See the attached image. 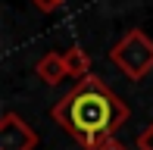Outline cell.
Listing matches in <instances>:
<instances>
[{"label":"cell","mask_w":153,"mask_h":150,"mask_svg":"<svg viewBox=\"0 0 153 150\" xmlns=\"http://www.w3.org/2000/svg\"><path fill=\"white\" fill-rule=\"evenodd\" d=\"M128 103L97 75L72 88L53 106V119L69 138H75L85 150H100L113 141V134L128 122Z\"/></svg>","instance_id":"obj_1"},{"label":"cell","mask_w":153,"mask_h":150,"mask_svg":"<svg viewBox=\"0 0 153 150\" xmlns=\"http://www.w3.org/2000/svg\"><path fill=\"white\" fill-rule=\"evenodd\" d=\"M109 59H113V66L125 78L141 81L144 75L153 69V41L144 35L141 28H131L128 35L109 50Z\"/></svg>","instance_id":"obj_2"},{"label":"cell","mask_w":153,"mask_h":150,"mask_svg":"<svg viewBox=\"0 0 153 150\" xmlns=\"http://www.w3.org/2000/svg\"><path fill=\"white\" fill-rule=\"evenodd\" d=\"M38 147V131L16 113L0 116V150H34Z\"/></svg>","instance_id":"obj_3"},{"label":"cell","mask_w":153,"mask_h":150,"mask_svg":"<svg viewBox=\"0 0 153 150\" xmlns=\"http://www.w3.org/2000/svg\"><path fill=\"white\" fill-rule=\"evenodd\" d=\"M34 75H38L44 85H59V81L69 78V69H66V56L62 53H44V56L34 63Z\"/></svg>","instance_id":"obj_4"},{"label":"cell","mask_w":153,"mask_h":150,"mask_svg":"<svg viewBox=\"0 0 153 150\" xmlns=\"http://www.w3.org/2000/svg\"><path fill=\"white\" fill-rule=\"evenodd\" d=\"M66 69H69V78L75 81H85L88 75H91V56H88V50H81V47H69L66 53Z\"/></svg>","instance_id":"obj_5"},{"label":"cell","mask_w":153,"mask_h":150,"mask_svg":"<svg viewBox=\"0 0 153 150\" xmlns=\"http://www.w3.org/2000/svg\"><path fill=\"white\" fill-rule=\"evenodd\" d=\"M137 150H153V122L137 134Z\"/></svg>","instance_id":"obj_6"},{"label":"cell","mask_w":153,"mask_h":150,"mask_svg":"<svg viewBox=\"0 0 153 150\" xmlns=\"http://www.w3.org/2000/svg\"><path fill=\"white\" fill-rule=\"evenodd\" d=\"M34 6H38L41 13H53V10H59L62 3H66V0H31Z\"/></svg>","instance_id":"obj_7"},{"label":"cell","mask_w":153,"mask_h":150,"mask_svg":"<svg viewBox=\"0 0 153 150\" xmlns=\"http://www.w3.org/2000/svg\"><path fill=\"white\" fill-rule=\"evenodd\" d=\"M100 150H128V147H125V144H119V141H109V144H103Z\"/></svg>","instance_id":"obj_8"}]
</instances>
